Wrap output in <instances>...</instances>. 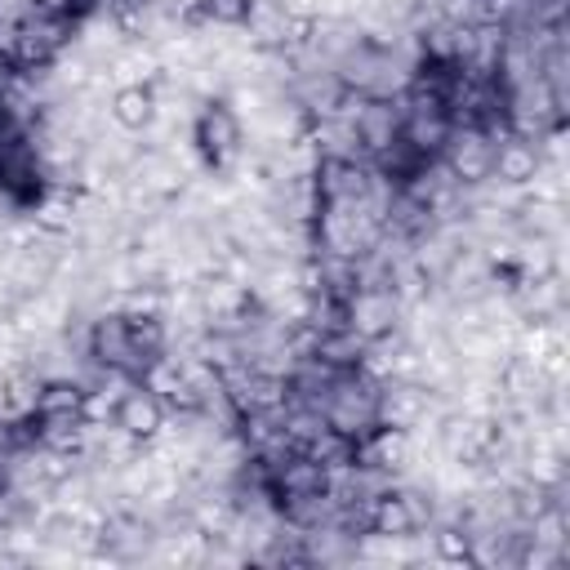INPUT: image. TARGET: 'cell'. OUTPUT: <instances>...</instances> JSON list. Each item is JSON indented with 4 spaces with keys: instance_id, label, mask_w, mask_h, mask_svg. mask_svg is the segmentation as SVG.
Segmentation results:
<instances>
[{
    "instance_id": "1",
    "label": "cell",
    "mask_w": 570,
    "mask_h": 570,
    "mask_svg": "<svg viewBox=\"0 0 570 570\" xmlns=\"http://www.w3.org/2000/svg\"><path fill=\"white\" fill-rule=\"evenodd\" d=\"M89 361L98 370H111V374H125V379H142L147 374V356H138V347L129 343V321L120 307H102L94 321H89Z\"/></svg>"
},
{
    "instance_id": "5",
    "label": "cell",
    "mask_w": 570,
    "mask_h": 570,
    "mask_svg": "<svg viewBox=\"0 0 570 570\" xmlns=\"http://www.w3.org/2000/svg\"><path fill=\"white\" fill-rule=\"evenodd\" d=\"M240 142H245L240 116L223 98H205V107L196 116V147H200V156L209 165H227L232 156H240Z\"/></svg>"
},
{
    "instance_id": "13",
    "label": "cell",
    "mask_w": 570,
    "mask_h": 570,
    "mask_svg": "<svg viewBox=\"0 0 570 570\" xmlns=\"http://www.w3.org/2000/svg\"><path fill=\"white\" fill-rule=\"evenodd\" d=\"M365 347L370 343L361 334H352L347 325H338V330H316L307 356H316V361H325L334 370H356V365H365Z\"/></svg>"
},
{
    "instance_id": "8",
    "label": "cell",
    "mask_w": 570,
    "mask_h": 570,
    "mask_svg": "<svg viewBox=\"0 0 570 570\" xmlns=\"http://www.w3.org/2000/svg\"><path fill=\"white\" fill-rule=\"evenodd\" d=\"M312 187L321 205H343V200H365L370 191V165L347 160V156H321L312 165Z\"/></svg>"
},
{
    "instance_id": "12",
    "label": "cell",
    "mask_w": 570,
    "mask_h": 570,
    "mask_svg": "<svg viewBox=\"0 0 570 570\" xmlns=\"http://www.w3.org/2000/svg\"><path fill=\"white\" fill-rule=\"evenodd\" d=\"M107 111L125 134H142L156 120V94H151V85H116Z\"/></svg>"
},
{
    "instance_id": "4",
    "label": "cell",
    "mask_w": 570,
    "mask_h": 570,
    "mask_svg": "<svg viewBox=\"0 0 570 570\" xmlns=\"http://www.w3.org/2000/svg\"><path fill=\"white\" fill-rule=\"evenodd\" d=\"M490 160H494V142H490L481 129H472V125L450 129V138H445V147H441V165L450 169V178H454L459 187H481V183H490Z\"/></svg>"
},
{
    "instance_id": "3",
    "label": "cell",
    "mask_w": 570,
    "mask_h": 570,
    "mask_svg": "<svg viewBox=\"0 0 570 570\" xmlns=\"http://www.w3.org/2000/svg\"><path fill=\"white\" fill-rule=\"evenodd\" d=\"M401 321H405V307L387 285H361L343 298V325L352 334H361L365 343L401 330Z\"/></svg>"
},
{
    "instance_id": "2",
    "label": "cell",
    "mask_w": 570,
    "mask_h": 570,
    "mask_svg": "<svg viewBox=\"0 0 570 570\" xmlns=\"http://www.w3.org/2000/svg\"><path fill=\"white\" fill-rule=\"evenodd\" d=\"M71 22L58 13H40V9H22V18L13 22V62L27 71H45L53 67V58L67 49Z\"/></svg>"
},
{
    "instance_id": "10",
    "label": "cell",
    "mask_w": 570,
    "mask_h": 570,
    "mask_svg": "<svg viewBox=\"0 0 570 570\" xmlns=\"http://www.w3.org/2000/svg\"><path fill=\"white\" fill-rule=\"evenodd\" d=\"M428 512L414 503V490H379L370 494V534L379 539H410Z\"/></svg>"
},
{
    "instance_id": "6",
    "label": "cell",
    "mask_w": 570,
    "mask_h": 570,
    "mask_svg": "<svg viewBox=\"0 0 570 570\" xmlns=\"http://www.w3.org/2000/svg\"><path fill=\"white\" fill-rule=\"evenodd\" d=\"M111 423L134 445H147V441H156L165 432V405H160V396L147 383H129L120 392V401H116V419Z\"/></svg>"
},
{
    "instance_id": "21",
    "label": "cell",
    "mask_w": 570,
    "mask_h": 570,
    "mask_svg": "<svg viewBox=\"0 0 570 570\" xmlns=\"http://www.w3.org/2000/svg\"><path fill=\"white\" fill-rule=\"evenodd\" d=\"M4 125H9V107L0 102V129H4Z\"/></svg>"
},
{
    "instance_id": "15",
    "label": "cell",
    "mask_w": 570,
    "mask_h": 570,
    "mask_svg": "<svg viewBox=\"0 0 570 570\" xmlns=\"http://www.w3.org/2000/svg\"><path fill=\"white\" fill-rule=\"evenodd\" d=\"M120 312H125V307H120ZM125 321H129V343L138 347V356H147V361L165 356L169 330H165V316H160V312H125Z\"/></svg>"
},
{
    "instance_id": "20",
    "label": "cell",
    "mask_w": 570,
    "mask_h": 570,
    "mask_svg": "<svg viewBox=\"0 0 570 570\" xmlns=\"http://www.w3.org/2000/svg\"><path fill=\"white\" fill-rule=\"evenodd\" d=\"M125 13H151V9H160V0H116Z\"/></svg>"
},
{
    "instance_id": "16",
    "label": "cell",
    "mask_w": 570,
    "mask_h": 570,
    "mask_svg": "<svg viewBox=\"0 0 570 570\" xmlns=\"http://www.w3.org/2000/svg\"><path fill=\"white\" fill-rule=\"evenodd\" d=\"M432 548H436V557L450 561V566H476V557H472L476 539H472V530H463V525H441V530L432 534Z\"/></svg>"
},
{
    "instance_id": "14",
    "label": "cell",
    "mask_w": 570,
    "mask_h": 570,
    "mask_svg": "<svg viewBox=\"0 0 570 570\" xmlns=\"http://www.w3.org/2000/svg\"><path fill=\"white\" fill-rule=\"evenodd\" d=\"M80 401H85V383L71 379V374H45L40 379V392H36V414L49 419V414H80Z\"/></svg>"
},
{
    "instance_id": "9",
    "label": "cell",
    "mask_w": 570,
    "mask_h": 570,
    "mask_svg": "<svg viewBox=\"0 0 570 570\" xmlns=\"http://www.w3.org/2000/svg\"><path fill=\"white\" fill-rule=\"evenodd\" d=\"M539 169H543V147H539L534 138L508 134V138H499V142H494V160H490V183H499V187H512V191H521V187H530V183L539 178Z\"/></svg>"
},
{
    "instance_id": "11",
    "label": "cell",
    "mask_w": 570,
    "mask_h": 570,
    "mask_svg": "<svg viewBox=\"0 0 570 570\" xmlns=\"http://www.w3.org/2000/svg\"><path fill=\"white\" fill-rule=\"evenodd\" d=\"M289 13L294 4L289 0H249V13H245V31H249V45L263 49V53H285L289 49Z\"/></svg>"
},
{
    "instance_id": "17",
    "label": "cell",
    "mask_w": 570,
    "mask_h": 570,
    "mask_svg": "<svg viewBox=\"0 0 570 570\" xmlns=\"http://www.w3.org/2000/svg\"><path fill=\"white\" fill-rule=\"evenodd\" d=\"M245 13H249V0H200V13L196 18H205L214 27H240Z\"/></svg>"
},
{
    "instance_id": "7",
    "label": "cell",
    "mask_w": 570,
    "mask_h": 570,
    "mask_svg": "<svg viewBox=\"0 0 570 570\" xmlns=\"http://www.w3.org/2000/svg\"><path fill=\"white\" fill-rule=\"evenodd\" d=\"M401 116H405V107L396 94V98H356V111L347 120H352L365 156H379L383 147H392L401 138Z\"/></svg>"
},
{
    "instance_id": "18",
    "label": "cell",
    "mask_w": 570,
    "mask_h": 570,
    "mask_svg": "<svg viewBox=\"0 0 570 570\" xmlns=\"http://www.w3.org/2000/svg\"><path fill=\"white\" fill-rule=\"evenodd\" d=\"M566 9H570V0H530V22H539V27H566Z\"/></svg>"
},
{
    "instance_id": "19",
    "label": "cell",
    "mask_w": 570,
    "mask_h": 570,
    "mask_svg": "<svg viewBox=\"0 0 570 570\" xmlns=\"http://www.w3.org/2000/svg\"><path fill=\"white\" fill-rule=\"evenodd\" d=\"M13 89H18V62L0 49V102H9V98H13Z\"/></svg>"
}]
</instances>
